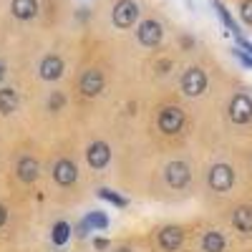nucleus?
I'll use <instances>...</instances> for the list:
<instances>
[{
    "label": "nucleus",
    "mask_w": 252,
    "mask_h": 252,
    "mask_svg": "<svg viewBox=\"0 0 252 252\" xmlns=\"http://www.w3.org/2000/svg\"><path fill=\"white\" fill-rule=\"evenodd\" d=\"M207 182H209V187H212L215 192H227V189H232V184H235V172H232V166H227V164H215L212 169H209Z\"/></svg>",
    "instance_id": "nucleus-4"
},
{
    "label": "nucleus",
    "mask_w": 252,
    "mask_h": 252,
    "mask_svg": "<svg viewBox=\"0 0 252 252\" xmlns=\"http://www.w3.org/2000/svg\"><path fill=\"white\" fill-rule=\"evenodd\" d=\"M94 250H96V252L109 250V240H106V237H94Z\"/></svg>",
    "instance_id": "nucleus-26"
},
{
    "label": "nucleus",
    "mask_w": 252,
    "mask_h": 252,
    "mask_svg": "<svg viewBox=\"0 0 252 252\" xmlns=\"http://www.w3.org/2000/svg\"><path fill=\"white\" fill-rule=\"evenodd\" d=\"M202 250L204 252H224V237L220 232H207L202 237Z\"/></svg>",
    "instance_id": "nucleus-19"
},
{
    "label": "nucleus",
    "mask_w": 252,
    "mask_h": 252,
    "mask_svg": "<svg viewBox=\"0 0 252 252\" xmlns=\"http://www.w3.org/2000/svg\"><path fill=\"white\" fill-rule=\"evenodd\" d=\"M229 119L235 124H250L252 121V98L247 94H237L229 101Z\"/></svg>",
    "instance_id": "nucleus-5"
},
{
    "label": "nucleus",
    "mask_w": 252,
    "mask_h": 252,
    "mask_svg": "<svg viewBox=\"0 0 252 252\" xmlns=\"http://www.w3.org/2000/svg\"><path fill=\"white\" fill-rule=\"evenodd\" d=\"M182 126H184V114H182V109H177V106H164V109L159 111V129H161L164 134H177V131H182Z\"/></svg>",
    "instance_id": "nucleus-7"
},
{
    "label": "nucleus",
    "mask_w": 252,
    "mask_h": 252,
    "mask_svg": "<svg viewBox=\"0 0 252 252\" xmlns=\"http://www.w3.org/2000/svg\"><path fill=\"white\" fill-rule=\"evenodd\" d=\"M235 40H237V46H240L245 53H250V56H252V43H250V40H247L245 35H240V38H235Z\"/></svg>",
    "instance_id": "nucleus-27"
},
{
    "label": "nucleus",
    "mask_w": 252,
    "mask_h": 252,
    "mask_svg": "<svg viewBox=\"0 0 252 252\" xmlns=\"http://www.w3.org/2000/svg\"><path fill=\"white\" fill-rule=\"evenodd\" d=\"M240 18L245 20L247 26H252V0H242V5H240Z\"/></svg>",
    "instance_id": "nucleus-23"
},
{
    "label": "nucleus",
    "mask_w": 252,
    "mask_h": 252,
    "mask_svg": "<svg viewBox=\"0 0 252 252\" xmlns=\"http://www.w3.org/2000/svg\"><path fill=\"white\" fill-rule=\"evenodd\" d=\"M10 13L18 20H31V18L38 15V0H13Z\"/></svg>",
    "instance_id": "nucleus-14"
},
{
    "label": "nucleus",
    "mask_w": 252,
    "mask_h": 252,
    "mask_svg": "<svg viewBox=\"0 0 252 252\" xmlns=\"http://www.w3.org/2000/svg\"><path fill=\"white\" fill-rule=\"evenodd\" d=\"M182 240H184V232L179 227H164L159 232V245L164 252H177L182 247Z\"/></svg>",
    "instance_id": "nucleus-12"
},
{
    "label": "nucleus",
    "mask_w": 252,
    "mask_h": 252,
    "mask_svg": "<svg viewBox=\"0 0 252 252\" xmlns=\"http://www.w3.org/2000/svg\"><path fill=\"white\" fill-rule=\"evenodd\" d=\"M15 172H18V179H20V182L31 184V182L38 179V161H35L33 157H20Z\"/></svg>",
    "instance_id": "nucleus-13"
},
{
    "label": "nucleus",
    "mask_w": 252,
    "mask_h": 252,
    "mask_svg": "<svg viewBox=\"0 0 252 252\" xmlns=\"http://www.w3.org/2000/svg\"><path fill=\"white\" fill-rule=\"evenodd\" d=\"M212 5H215V10H217V15H220V20H222V26L232 33L235 38H240L242 35V31H240V26H237V20L232 18V13L227 10V5L222 3V0H212Z\"/></svg>",
    "instance_id": "nucleus-15"
},
{
    "label": "nucleus",
    "mask_w": 252,
    "mask_h": 252,
    "mask_svg": "<svg viewBox=\"0 0 252 252\" xmlns=\"http://www.w3.org/2000/svg\"><path fill=\"white\" fill-rule=\"evenodd\" d=\"M61 106H63V96H61L58 91H53V96L48 98V109H51V111H58Z\"/></svg>",
    "instance_id": "nucleus-25"
},
{
    "label": "nucleus",
    "mask_w": 252,
    "mask_h": 252,
    "mask_svg": "<svg viewBox=\"0 0 252 252\" xmlns=\"http://www.w3.org/2000/svg\"><path fill=\"white\" fill-rule=\"evenodd\" d=\"M53 179L61 184V187H71L76 179H78V169L71 159H58L53 164Z\"/></svg>",
    "instance_id": "nucleus-10"
},
{
    "label": "nucleus",
    "mask_w": 252,
    "mask_h": 252,
    "mask_svg": "<svg viewBox=\"0 0 252 252\" xmlns=\"http://www.w3.org/2000/svg\"><path fill=\"white\" fill-rule=\"evenodd\" d=\"M136 18H139V3H134V0H119V3L114 5V10H111L114 26L121 28V31L131 28L136 23Z\"/></svg>",
    "instance_id": "nucleus-2"
},
{
    "label": "nucleus",
    "mask_w": 252,
    "mask_h": 252,
    "mask_svg": "<svg viewBox=\"0 0 252 252\" xmlns=\"http://www.w3.org/2000/svg\"><path fill=\"white\" fill-rule=\"evenodd\" d=\"M232 56H235V58L242 63L245 68H252V56H250V53H245L240 46H235V48H232Z\"/></svg>",
    "instance_id": "nucleus-22"
},
{
    "label": "nucleus",
    "mask_w": 252,
    "mask_h": 252,
    "mask_svg": "<svg viewBox=\"0 0 252 252\" xmlns=\"http://www.w3.org/2000/svg\"><path fill=\"white\" fill-rule=\"evenodd\" d=\"M232 224L242 235H252V207H237L232 215Z\"/></svg>",
    "instance_id": "nucleus-16"
},
{
    "label": "nucleus",
    "mask_w": 252,
    "mask_h": 252,
    "mask_svg": "<svg viewBox=\"0 0 252 252\" xmlns=\"http://www.w3.org/2000/svg\"><path fill=\"white\" fill-rule=\"evenodd\" d=\"M18 109V91L0 89V114H13Z\"/></svg>",
    "instance_id": "nucleus-18"
},
{
    "label": "nucleus",
    "mask_w": 252,
    "mask_h": 252,
    "mask_svg": "<svg viewBox=\"0 0 252 252\" xmlns=\"http://www.w3.org/2000/svg\"><path fill=\"white\" fill-rule=\"evenodd\" d=\"M116 252H134V250H129V247H119Z\"/></svg>",
    "instance_id": "nucleus-30"
},
{
    "label": "nucleus",
    "mask_w": 252,
    "mask_h": 252,
    "mask_svg": "<svg viewBox=\"0 0 252 252\" xmlns=\"http://www.w3.org/2000/svg\"><path fill=\"white\" fill-rule=\"evenodd\" d=\"M38 71H40V78L43 81H56V78L63 76V61L56 53H51V56H46L43 61H40Z\"/></svg>",
    "instance_id": "nucleus-11"
},
{
    "label": "nucleus",
    "mask_w": 252,
    "mask_h": 252,
    "mask_svg": "<svg viewBox=\"0 0 252 252\" xmlns=\"http://www.w3.org/2000/svg\"><path fill=\"white\" fill-rule=\"evenodd\" d=\"M71 232H73V227H71L68 222H56L53 229H51V240H53V245H56V247H63V245L71 240Z\"/></svg>",
    "instance_id": "nucleus-17"
},
{
    "label": "nucleus",
    "mask_w": 252,
    "mask_h": 252,
    "mask_svg": "<svg viewBox=\"0 0 252 252\" xmlns=\"http://www.w3.org/2000/svg\"><path fill=\"white\" fill-rule=\"evenodd\" d=\"M5 220H8V212H5V207H3V204H0V227H3V224H5Z\"/></svg>",
    "instance_id": "nucleus-29"
},
{
    "label": "nucleus",
    "mask_w": 252,
    "mask_h": 252,
    "mask_svg": "<svg viewBox=\"0 0 252 252\" xmlns=\"http://www.w3.org/2000/svg\"><path fill=\"white\" fill-rule=\"evenodd\" d=\"M73 232H76V237H78V240H83V237H86L89 232H94V229L89 227V222H86V217H83V220H81V222L76 224V229H73Z\"/></svg>",
    "instance_id": "nucleus-24"
},
{
    "label": "nucleus",
    "mask_w": 252,
    "mask_h": 252,
    "mask_svg": "<svg viewBox=\"0 0 252 252\" xmlns=\"http://www.w3.org/2000/svg\"><path fill=\"white\" fill-rule=\"evenodd\" d=\"M86 161L91 164V169H103L111 161V149L106 141H94L86 152Z\"/></svg>",
    "instance_id": "nucleus-9"
},
{
    "label": "nucleus",
    "mask_w": 252,
    "mask_h": 252,
    "mask_svg": "<svg viewBox=\"0 0 252 252\" xmlns=\"http://www.w3.org/2000/svg\"><path fill=\"white\" fill-rule=\"evenodd\" d=\"M98 199L109 202V204H114V207H119V209H124L126 204H129V199L121 197L119 192H114V189H109V187H101V189H98Z\"/></svg>",
    "instance_id": "nucleus-20"
},
{
    "label": "nucleus",
    "mask_w": 252,
    "mask_h": 252,
    "mask_svg": "<svg viewBox=\"0 0 252 252\" xmlns=\"http://www.w3.org/2000/svg\"><path fill=\"white\" fill-rule=\"evenodd\" d=\"M182 91L184 96L189 98H197L207 91V73L199 68V66H192V68H187L184 76H182Z\"/></svg>",
    "instance_id": "nucleus-1"
},
{
    "label": "nucleus",
    "mask_w": 252,
    "mask_h": 252,
    "mask_svg": "<svg viewBox=\"0 0 252 252\" xmlns=\"http://www.w3.org/2000/svg\"><path fill=\"white\" fill-rule=\"evenodd\" d=\"M78 91L83 96H98L103 91V73L98 68H86L78 78Z\"/></svg>",
    "instance_id": "nucleus-6"
},
{
    "label": "nucleus",
    "mask_w": 252,
    "mask_h": 252,
    "mask_svg": "<svg viewBox=\"0 0 252 252\" xmlns=\"http://www.w3.org/2000/svg\"><path fill=\"white\" fill-rule=\"evenodd\" d=\"M164 179H166V184H172L174 189L187 187V184H189V179H192L189 164H184V161H172V164H166V169H164Z\"/></svg>",
    "instance_id": "nucleus-8"
},
{
    "label": "nucleus",
    "mask_w": 252,
    "mask_h": 252,
    "mask_svg": "<svg viewBox=\"0 0 252 252\" xmlns=\"http://www.w3.org/2000/svg\"><path fill=\"white\" fill-rule=\"evenodd\" d=\"M86 222H89V227L94 229V232H103V229L109 227V217L103 212H96V209L86 215Z\"/></svg>",
    "instance_id": "nucleus-21"
},
{
    "label": "nucleus",
    "mask_w": 252,
    "mask_h": 252,
    "mask_svg": "<svg viewBox=\"0 0 252 252\" xmlns=\"http://www.w3.org/2000/svg\"><path fill=\"white\" fill-rule=\"evenodd\" d=\"M136 38H139V43H141L144 48H157V46L161 43V38H164V28H161L159 20L149 18V20H144V23L139 26Z\"/></svg>",
    "instance_id": "nucleus-3"
},
{
    "label": "nucleus",
    "mask_w": 252,
    "mask_h": 252,
    "mask_svg": "<svg viewBox=\"0 0 252 252\" xmlns=\"http://www.w3.org/2000/svg\"><path fill=\"white\" fill-rule=\"evenodd\" d=\"M5 73H8V66H5V61H3V58H0V81H3V78H5Z\"/></svg>",
    "instance_id": "nucleus-28"
}]
</instances>
